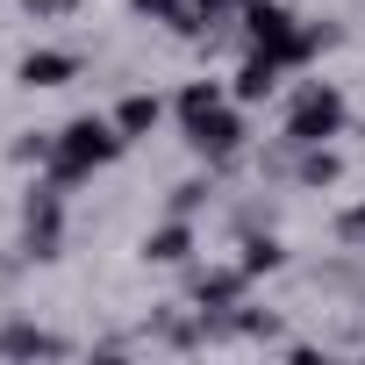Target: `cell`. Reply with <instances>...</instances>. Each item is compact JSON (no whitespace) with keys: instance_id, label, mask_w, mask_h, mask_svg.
Masks as SVG:
<instances>
[{"instance_id":"cell-1","label":"cell","mask_w":365,"mask_h":365,"mask_svg":"<svg viewBox=\"0 0 365 365\" xmlns=\"http://www.w3.org/2000/svg\"><path fill=\"white\" fill-rule=\"evenodd\" d=\"M129 136L115 129V115H72L65 129H58V150H51V179L58 187H79V179H93L101 165H115V150H122Z\"/></svg>"},{"instance_id":"cell-2","label":"cell","mask_w":365,"mask_h":365,"mask_svg":"<svg viewBox=\"0 0 365 365\" xmlns=\"http://www.w3.org/2000/svg\"><path fill=\"white\" fill-rule=\"evenodd\" d=\"M344 122H351L344 93H336L329 79H315V86H301V93H294L279 143H287V150H301V143H336V136H344Z\"/></svg>"},{"instance_id":"cell-3","label":"cell","mask_w":365,"mask_h":365,"mask_svg":"<svg viewBox=\"0 0 365 365\" xmlns=\"http://www.w3.org/2000/svg\"><path fill=\"white\" fill-rule=\"evenodd\" d=\"M244 29H251L258 51H272V58H287V65H308V58H315L308 36H301V22H294V8H279V0H244Z\"/></svg>"},{"instance_id":"cell-4","label":"cell","mask_w":365,"mask_h":365,"mask_svg":"<svg viewBox=\"0 0 365 365\" xmlns=\"http://www.w3.org/2000/svg\"><path fill=\"white\" fill-rule=\"evenodd\" d=\"M58 244H65V187L51 179V187H29V201H22V258H58Z\"/></svg>"},{"instance_id":"cell-5","label":"cell","mask_w":365,"mask_h":365,"mask_svg":"<svg viewBox=\"0 0 365 365\" xmlns=\"http://www.w3.org/2000/svg\"><path fill=\"white\" fill-rule=\"evenodd\" d=\"M187 143L208 158V165H230L237 150H244V115L230 108V101H215V108H201V115H187Z\"/></svg>"},{"instance_id":"cell-6","label":"cell","mask_w":365,"mask_h":365,"mask_svg":"<svg viewBox=\"0 0 365 365\" xmlns=\"http://www.w3.org/2000/svg\"><path fill=\"white\" fill-rule=\"evenodd\" d=\"M279 79H287V58H272V51H258L251 43V58L237 65V79H230V101H272L279 93Z\"/></svg>"},{"instance_id":"cell-7","label":"cell","mask_w":365,"mask_h":365,"mask_svg":"<svg viewBox=\"0 0 365 365\" xmlns=\"http://www.w3.org/2000/svg\"><path fill=\"white\" fill-rule=\"evenodd\" d=\"M15 79L36 86V93H43V86H72V79H79V51H29V58L15 65Z\"/></svg>"},{"instance_id":"cell-8","label":"cell","mask_w":365,"mask_h":365,"mask_svg":"<svg viewBox=\"0 0 365 365\" xmlns=\"http://www.w3.org/2000/svg\"><path fill=\"white\" fill-rule=\"evenodd\" d=\"M72 344L65 336H51V329H36V322H8L0 329V358H65Z\"/></svg>"},{"instance_id":"cell-9","label":"cell","mask_w":365,"mask_h":365,"mask_svg":"<svg viewBox=\"0 0 365 365\" xmlns=\"http://www.w3.org/2000/svg\"><path fill=\"white\" fill-rule=\"evenodd\" d=\"M187 251H194L187 215H172V222H158V230L143 237V258H150V265H187Z\"/></svg>"},{"instance_id":"cell-10","label":"cell","mask_w":365,"mask_h":365,"mask_svg":"<svg viewBox=\"0 0 365 365\" xmlns=\"http://www.w3.org/2000/svg\"><path fill=\"white\" fill-rule=\"evenodd\" d=\"M336 179H344V158L329 143H301L294 150V187H336Z\"/></svg>"},{"instance_id":"cell-11","label":"cell","mask_w":365,"mask_h":365,"mask_svg":"<svg viewBox=\"0 0 365 365\" xmlns=\"http://www.w3.org/2000/svg\"><path fill=\"white\" fill-rule=\"evenodd\" d=\"M158 122H165V101L158 93H122V108H115V129L122 136H150Z\"/></svg>"},{"instance_id":"cell-12","label":"cell","mask_w":365,"mask_h":365,"mask_svg":"<svg viewBox=\"0 0 365 365\" xmlns=\"http://www.w3.org/2000/svg\"><path fill=\"white\" fill-rule=\"evenodd\" d=\"M237 265H244L251 279H265V272H279V265H287V244H279V237H258V230H251V237H244V258H237Z\"/></svg>"},{"instance_id":"cell-13","label":"cell","mask_w":365,"mask_h":365,"mask_svg":"<svg viewBox=\"0 0 365 365\" xmlns=\"http://www.w3.org/2000/svg\"><path fill=\"white\" fill-rule=\"evenodd\" d=\"M136 15H150V22H165V29H179V36H201V22H194V8L187 0H129Z\"/></svg>"},{"instance_id":"cell-14","label":"cell","mask_w":365,"mask_h":365,"mask_svg":"<svg viewBox=\"0 0 365 365\" xmlns=\"http://www.w3.org/2000/svg\"><path fill=\"white\" fill-rule=\"evenodd\" d=\"M215 101H230V93H222L215 79H194V86H179L172 108H179V122H187V115H201V108H215Z\"/></svg>"},{"instance_id":"cell-15","label":"cell","mask_w":365,"mask_h":365,"mask_svg":"<svg viewBox=\"0 0 365 365\" xmlns=\"http://www.w3.org/2000/svg\"><path fill=\"white\" fill-rule=\"evenodd\" d=\"M208 194H215L208 179H179V187H172V215H194V208H201Z\"/></svg>"},{"instance_id":"cell-16","label":"cell","mask_w":365,"mask_h":365,"mask_svg":"<svg viewBox=\"0 0 365 365\" xmlns=\"http://www.w3.org/2000/svg\"><path fill=\"white\" fill-rule=\"evenodd\" d=\"M237 8H244V0H194V22H201V29H222Z\"/></svg>"},{"instance_id":"cell-17","label":"cell","mask_w":365,"mask_h":365,"mask_svg":"<svg viewBox=\"0 0 365 365\" xmlns=\"http://www.w3.org/2000/svg\"><path fill=\"white\" fill-rule=\"evenodd\" d=\"M51 150H58V136H22V143H15L22 165H51Z\"/></svg>"},{"instance_id":"cell-18","label":"cell","mask_w":365,"mask_h":365,"mask_svg":"<svg viewBox=\"0 0 365 365\" xmlns=\"http://www.w3.org/2000/svg\"><path fill=\"white\" fill-rule=\"evenodd\" d=\"M22 8H29V15H36V22H65V15H72V8H79V0H22Z\"/></svg>"}]
</instances>
